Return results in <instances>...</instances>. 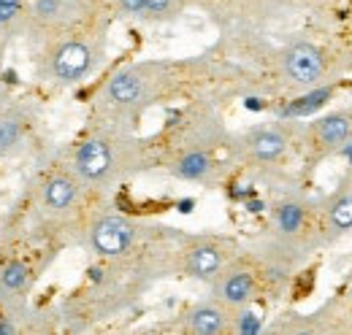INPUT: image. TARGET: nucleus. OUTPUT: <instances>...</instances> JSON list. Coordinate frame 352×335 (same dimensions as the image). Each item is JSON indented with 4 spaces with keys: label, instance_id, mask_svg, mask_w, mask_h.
<instances>
[{
    "label": "nucleus",
    "instance_id": "ddd939ff",
    "mask_svg": "<svg viewBox=\"0 0 352 335\" xmlns=\"http://www.w3.org/2000/svg\"><path fill=\"white\" fill-rule=\"evenodd\" d=\"M352 143V111H333L314 119L304 130V149L309 160H325Z\"/></svg>",
    "mask_w": 352,
    "mask_h": 335
},
{
    "label": "nucleus",
    "instance_id": "b1692460",
    "mask_svg": "<svg viewBox=\"0 0 352 335\" xmlns=\"http://www.w3.org/2000/svg\"><path fill=\"white\" fill-rule=\"evenodd\" d=\"M8 106H11V95H8V89L0 84V111H3V108H8Z\"/></svg>",
    "mask_w": 352,
    "mask_h": 335
},
{
    "label": "nucleus",
    "instance_id": "aec40b11",
    "mask_svg": "<svg viewBox=\"0 0 352 335\" xmlns=\"http://www.w3.org/2000/svg\"><path fill=\"white\" fill-rule=\"evenodd\" d=\"M331 86L325 84V86H317V89H309V92H301L304 97L301 100H293L287 108H285V117H304V114H311V111H317L322 103H328V97H331Z\"/></svg>",
    "mask_w": 352,
    "mask_h": 335
},
{
    "label": "nucleus",
    "instance_id": "20e7f679",
    "mask_svg": "<svg viewBox=\"0 0 352 335\" xmlns=\"http://www.w3.org/2000/svg\"><path fill=\"white\" fill-rule=\"evenodd\" d=\"M331 244L322 222L320 203L287 195L279 198L271 209V251H276L279 262H298L314 249Z\"/></svg>",
    "mask_w": 352,
    "mask_h": 335
},
{
    "label": "nucleus",
    "instance_id": "6ab92c4d",
    "mask_svg": "<svg viewBox=\"0 0 352 335\" xmlns=\"http://www.w3.org/2000/svg\"><path fill=\"white\" fill-rule=\"evenodd\" d=\"M190 0H144L141 22H174L184 14Z\"/></svg>",
    "mask_w": 352,
    "mask_h": 335
},
{
    "label": "nucleus",
    "instance_id": "5701e85b",
    "mask_svg": "<svg viewBox=\"0 0 352 335\" xmlns=\"http://www.w3.org/2000/svg\"><path fill=\"white\" fill-rule=\"evenodd\" d=\"M117 3V11L122 16H131V19H141V8H144V0H114Z\"/></svg>",
    "mask_w": 352,
    "mask_h": 335
},
{
    "label": "nucleus",
    "instance_id": "1a4fd4ad",
    "mask_svg": "<svg viewBox=\"0 0 352 335\" xmlns=\"http://www.w3.org/2000/svg\"><path fill=\"white\" fill-rule=\"evenodd\" d=\"M265 281H268V270H265L263 262L239 251L214 276V281L209 287H212L214 300H220L225 308L236 311V308H244V305L255 303L258 294L263 292Z\"/></svg>",
    "mask_w": 352,
    "mask_h": 335
},
{
    "label": "nucleus",
    "instance_id": "7ed1b4c3",
    "mask_svg": "<svg viewBox=\"0 0 352 335\" xmlns=\"http://www.w3.org/2000/svg\"><path fill=\"white\" fill-rule=\"evenodd\" d=\"M152 163L155 146L149 141L138 138L131 127L103 119L74 146L68 160L89 192H106Z\"/></svg>",
    "mask_w": 352,
    "mask_h": 335
},
{
    "label": "nucleus",
    "instance_id": "f3484780",
    "mask_svg": "<svg viewBox=\"0 0 352 335\" xmlns=\"http://www.w3.org/2000/svg\"><path fill=\"white\" fill-rule=\"evenodd\" d=\"M30 130H33V117L28 108L14 106V103L3 108L0 111V157L19 149Z\"/></svg>",
    "mask_w": 352,
    "mask_h": 335
},
{
    "label": "nucleus",
    "instance_id": "6e6552de",
    "mask_svg": "<svg viewBox=\"0 0 352 335\" xmlns=\"http://www.w3.org/2000/svg\"><path fill=\"white\" fill-rule=\"evenodd\" d=\"M236 254H239V246L230 238H222V235H192V238H179L174 265L182 276L212 284L214 276Z\"/></svg>",
    "mask_w": 352,
    "mask_h": 335
},
{
    "label": "nucleus",
    "instance_id": "f03ea898",
    "mask_svg": "<svg viewBox=\"0 0 352 335\" xmlns=\"http://www.w3.org/2000/svg\"><path fill=\"white\" fill-rule=\"evenodd\" d=\"M160 143L163 168L184 184H217L236 163L233 135L209 108L190 111Z\"/></svg>",
    "mask_w": 352,
    "mask_h": 335
},
{
    "label": "nucleus",
    "instance_id": "412c9836",
    "mask_svg": "<svg viewBox=\"0 0 352 335\" xmlns=\"http://www.w3.org/2000/svg\"><path fill=\"white\" fill-rule=\"evenodd\" d=\"M261 330H263V316L255 311V303L233 311L230 335H252V333H261Z\"/></svg>",
    "mask_w": 352,
    "mask_h": 335
},
{
    "label": "nucleus",
    "instance_id": "423d86ee",
    "mask_svg": "<svg viewBox=\"0 0 352 335\" xmlns=\"http://www.w3.org/2000/svg\"><path fill=\"white\" fill-rule=\"evenodd\" d=\"M160 235L141 222H135L128 213L120 211H98L92 213L85 227V244L87 249L100 257L103 262H125L138 257L141 251L152 246V238Z\"/></svg>",
    "mask_w": 352,
    "mask_h": 335
},
{
    "label": "nucleus",
    "instance_id": "9d476101",
    "mask_svg": "<svg viewBox=\"0 0 352 335\" xmlns=\"http://www.w3.org/2000/svg\"><path fill=\"white\" fill-rule=\"evenodd\" d=\"M279 76L285 86L309 92L331 82V57L311 41H293L279 51Z\"/></svg>",
    "mask_w": 352,
    "mask_h": 335
},
{
    "label": "nucleus",
    "instance_id": "2eb2a0df",
    "mask_svg": "<svg viewBox=\"0 0 352 335\" xmlns=\"http://www.w3.org/2000/svg\"><path fill=\"white\" fill-rule=\"evenodd\" d=\"M233 311L225 308L220 300L206 297L190 305L182 316V333L187 335H230Z\"/></svg>",
    "mask_w": 352,
    "mask_h": 335
},
{
    "label": "nucleus",
    "instance_id": "f8f14e48",
    "mask_svg": "<svg viewBox=\"0 0 352 335\" xmlns=\"http://www.w3.org/2000/svg\"><path fill=\"white\" fill-rule=\"evenodd\" d=\"M87 192L89 189L85 187V181L65 163V165L54 168L44 178L41 192H38V206L49 219H71L85 206Z\"/></svg>",
    "mask_w": 352,
    "mask_h": 335
},
{
    "label": "nucleus",
    "instance_id": "4be33fe9",
    "mask_svg": "<svg viewBox=\"0 0 352 335\" xmlns=\"http://www.w3.org/2000/svg\"><path fill=\"white\" fill-rule=\"evenodd\" d=\"M22 330H25V327L16 322L14 305H6V303H3V311H0V335H19Z\"/></svg>",
    "mask_w": 352,
    "mask_h": 335
},
{
    "label": "nucleus",
    "instance_id": "f257e3e1",
    "mask_svg": "<svg viewBox=\"0 0 352 335\" xmlns=\"http://www.w3.org/2000/svg\"><path fill=\"white\" fill-rule=\"evenodd\" d=\"M201 62H133L114 71L95 97V114L103 122L131 127L146 108L174 97L198 79Z\"/></svg>",
    "mask_w": 352,
    "mask_h": 335
},
{
    "label": "nucleus",
    "instance_id": "9b49d317",
    "mask_svg": "<svg viewBox=\"0 0 352 335\" xmlns=\"http://www.w3.org/2000/svg\"><path fill=\"white\" fill-rule=\"evenodd\" d=\"M95 22V0H28V27L63 36Z\"/></svg>",
    "mask_w": 352,
    "mask_h": 335
},
{
    "label": "nucleus",
    "instance_id": "dca6fc26",
    "mask_svg": "<svg viewBox=\"0 0 352 335\" xmlns=\"http://www.w3.org/2000/svg\"><path fill=\"white\" fill-rule=\"evenodd\" d=\"M322 209V222H325V233L328 241H336L339 235L352 230V170L344 176V181L339 184V189H333L325 200H320Z\"/></svg>",
    "mask_w": 352,
    "mask_h": 335
},
{
    "label": "nucleus",
    "instance_id": "4468645a",
    "mask_svg": "<svg viewBox=\"0 0 352 335\" xmlns=\"http://www.w3.org/2000/svg\"><path fill=\"white\" fill-rule=\"evenodd\" d=\"M38 279V268L30 257H8L0 265V303L19 308Z\"/></svg>",
    "mask_w": 352,
    "mask_h": 335
},
{
    "label": "nucleus",
    "instance_id": "a211bd4d",
    "mask_svg": "<svg viewBox=\"0 0 352 335\" xmlns=\"http://www.w3.org/2000/svg\"><path fill=\"white\" fill-rule=\"evenodd\" d=\"M28 27V0H0V36H14Z\"/></svg>",
    "mask_w": 352,
    "mask_h": 335
},
{
    "label": "nucleus",
    "instance_id": "39448f33",
    "mask_svg": "<svg viewBox=\"0 0 352 335\" xmlns=\"http://www.w3.org/2000/svg\"><path fill=\"white\" fill-rule=\"evenodd\" d=\"M103 33L100 27L85 25L79 30L57 36V41L49 46L41 60V73L46 82L54 86H76L89 79L103 57Z\"/></svg>",
    "mask_w": 352,
    "mask_h": 335
},
{
    "label": "nucleus",
    "instance_id": "0eeeda50",
    "mask_svg": "<svg viewBox=\"0 0 352 335\" xmlns=\"http://www.w3.org/2000/svg\"><path fill=\"white\" fill-rule=\"evenodd\" d=\"M293 143H296L293 127H287L285 122H265L233 135V154L239 165L274 168L290 157Z\"/></svg>",
    "mask_w": 352,
    "mask_h": 335
}]
</instances>
